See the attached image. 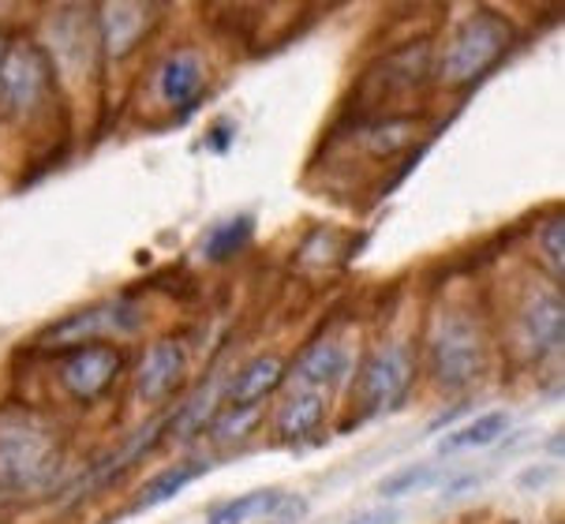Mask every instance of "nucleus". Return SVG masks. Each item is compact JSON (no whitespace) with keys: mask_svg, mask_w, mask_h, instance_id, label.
I'll list each match as a JSON object with an SVG mask.
<instances>
[{"mask_svg":"<svg viewBox=\"0 0 565 524\" xmlns=\"http://www.w3.org/2000/svg\"><path fill=\"white\" fill-rule=\"evenodd\" d=\"M4 42H8V38H4V34H0V56H4Z\"/></svg>","mask_w":565,"mask_h":524,"instance_id":"obj_27","label":"nucleus"},{"mask_svg":"<svg viewBox=\"0 0 565 524\" xmlns=\"http://www.w3.org/2000/svg\"><path fill=\"white\" fill-rule=\"evenodd\" d=\"M139 314L131 303H90V308H79L68 319H61L56 327H50L38 338V345L45 349H75V345H90V341H109V333L117 330H136Z\"/></svg>","mask_w":565,"mask_h":524,"instance_id":"obj_10","label":"nucleus"},{"mask_svg":"<svg viewBox=\"0 0 565 524\" xmlns=\"http://www.w3.org/2000/svg\"><path fill=\"white\" fill-rule=\"evenodd\" d=\"M430 68H435V61H430V45L412 42V45H405V50L390 53L386 61L371 72V83H379V94L382 98H390V94H405V90L424 87Z\"/></svg>","mask_w":565,"mask_h":524,"instance_id":"obj_17","label":"nucleus"},{"mask_svg":"<svg viewBox=\"0 0 565 524\" xmlns=\"http://www.w3.org/2000/svg\"><path fill=\"white\" fill-rule=\"evenodd\" d=\"M289 378V360L277 352H258L241 364L222 386V408H263Z\"/></svg>","mask_w":565,"mask_h":524,"instance_id":"obj_11","label":"nucleus"},{"mask_svg":"<svg viewBox=\"0 0 565 524\" xmlns=\"http://www.w3.org/2000/svg\"><path fill=\"white\" fill-rule=\"evenodd\" d=\"M397 521H401V510L397 506H379V510L356 513V517L344 521V524H397Z\"/></svg>","mask_w":565,"mask_h":524,"instance_id":"obj_26","label":"nucleus"},{"mask_svg":"<svg viewBox=\"0 0 565 524\" xmlns=\"http://www.w3.org/2000/svg\"><path fill=\"white\" fill-rule=\"evenodd\" d=\"M352 367H356L352 352L344 349L341 341L326 338V341H315V345H308L300 356L292 360L289 378H285V383H292L296 389H315V394H326V389H338L341 383H349Z\"/></svg>","mask_w":565,"mask_h":524,"instance_id":"obj_12","label":"nucleus"},{"mask_svg":"<svg viewBox=\"0 0 565 524\" xmlns=\"http://www.w3.org/2000/svg\"><path fill=\"white\" fill-rule=\"evenodd\" d=\"M510 427H513V416L505 413V408H487V413L457 419V424L443 435V442H438V457L491 450V446H498L505 435H510Z\"/></svg>","mask_w":565,"mask_h":524,"instance_id":"obj_16","label":"nucleus"},{"mask_svg":"<svg viewBox=\"0 0 565 524\" xmlns=\"http://www.w3.org/2000/svg\"><path fill=\"white\" fill-rule=\"evenodd\" d=\"M252 240H255V214H233L210 228V236L203 240V255L210 263H228L241 252H247Z\"/></svg>","mask_w":565,"mask_h":524,"instance_id":"obj_20","label":"nucleus"},{"mask_svg":"<svg viewBox=\"0 0 565 524\" xmlns=\"http://www.w3.org/2000/svg\"><path fill=\"white\" fill-rule=\"evenodd\" d=\"M535 255H540L547 278L554 285H562L565 278V217L562 214L543 217L540 228H535Z\"/></svg>","mask_w":565,"mask_h":524,"instance_id":"obj_22","label":"nucleus"},{"mask_svg":"<svg viewBox=\"0 0 565 524\" xmlns=\"http://www.w3.org/2000/svg\"><path fill=\"white\" fill-rule=\"evenodd\" d=\"M476 483H483V475L480 472H468V475H454V480L446 483V491H443V499L446 502H454V499H465L468 491H476Z\"/></svg>","mask_w":565,"mask_h":524,"instance_id":"obj_25","label":"nucleus"},{"mask_svg":"<svg viewBox=\"0 0 565 524\" xmlns=\"http://www.w3.org/2000/svg\"><path fill=\"white\" fill-rule=\"evenodd\" d=\"M53 61L31 34H12L0 56V109L12 120H31L53 94Z\"/></svg>","mask_w":565,"mask_h":524,"instance_id":"obj_5","label":"nucleus"},{"mask_svg":"<svg viewBox=\"0 0 565 524\" xmlns=\"http://www.w3.org/2000/svg\"><path fill=\"white\" fill-rule=\"evenodd\" d=\"M513 341L521 360L529 364H547L565 341V300L554 281H540L535 289L524 292L516 308Z\"/></svg>","mask_w":565,"mask_h":524,"instance_id":"obj_6","label":"nucleus"},{"mask_svg":"<svg viewBox=\"0 0 565 524\" xmlns=\"http://www.w3.org/2000/svg\"><path fill=\"white\" fill-rule=\"evenodd\" d=\"M98 45H105V53L113 61L128 56L136 45L147 38L150 26L158 23V8L154 4H105L98 15Z\"/></svg>","mask_w":565,"mask_h":524,"instance_id":"obj_14","label":"nucleus"},{"mask_svg":"<svg viewBox=\"0 0 565 524\" xmlns=\"http://www.w3.org/2000/svg\"><path fill=\"white\" fill-rule=\"evenodd\" d=\"M210 469H214V457H199V453L180 457V461L166 464V469L154 472L147 483H142L139 494H136V502L128 506V513H131V517H139V513H150V510L169 506V502L180 499V494H184L191 483L203 480Z\"/></svg>","mask_w":565,"mask_h":524,"instance_id":"obj_15","label":"nucleus"},{"mask_svg":"<svg viewBox=\"0 0 565 524\" xmlns=\"http://www.w3.org/2000/svg\"><path fill=\"white\" fill-rule=\"evenodd\" d=\"M61 435L45 416L26 408L0 413V491L31 494L53 480L61 469Z\"/></svg>","mask_w":565,"mask_h":524,"instance_id":"obj_2","label":"nucleus"},{"mask_svg":"<svg viewBox=\"0 0 565 524\" xmlns=\"http://www.w3.org/2000/svg\"><path fill=\"white\" fill-rule=\"evenodd\" d=\"M438 469H443V457H419V461H412V464H401L397 472H390L386 480L379 483V499L397 502V499H405V494L424 491L438 480Z\"/></svg>","mask_w":565,"mask_h":524,"instance_id":"obj_21","label":"nucleus"},{"mask_svg":"<svg viewBox=\"0 0 565 524\" xmlns=\"http://www.w3.org/2000/svg\"><path fill=\"white\" fill-rule=\"evenodd\" d=\"M128 364L120 345L113 341H90V345H75L61 356L56 367V383L64 386V394L79 405L102 402L113 386H117L120 371Z\"/></svg>","mask_w":565,"mask_h":524,"instance_id":"obj_7","label":"nucleus"},{"mask_svg":"<svg viewBox=\"0 0 565 524\" xmlns=\"http://www.w3.org/2000/svg\"><path fill=\"white\" fill-rule=\"evenodd\" d=\"M326 416H330L326 394H315V389H292V394L277 405V413L270 416L274 442L285 446V450H300V446H308L322 435Z\"/></svg>","mask_w":565,"mask_h":524,"instance_id":"obj_13","label":"nucleus"},{"mask_svg":"<svg viewBox=\"0 0 565 524\" xmlns=\"http://www.w3.org/2000/svg\"><path fill=\"white\" fill-rule=\"evenodd\" d=\"M191 367V352L180 338H158L154 345L142 352V360L136 364V402L142 405H166L169 397H177V389L184 386Z\"/></svg>","mask_w":565,"mask_h":524,"instance_id":"obj_9","label":"nucleus"},{"mask_svg":"<svg viewBox=\"0 0 565 524\" xmlns=\"http://www.w3.org/2000/svg\"><path fill=\"white\" fill-rule=\"evenodd\" d=\"M424 367L430 383L446 389V394H468L472 386H480L487 367H491L483 322L465 308L438 311L427 330Z\"/></svg>","mask_w":565,"mask_h":524,"instance_id":"obj_1","label":"nucleus"},{"mask_svg":"<svg viewBox=\"0 0 565 524\" xmlns=\"http://www.w3.org/2000/svg\"><path fill=\"white\" fill-rule=\"evenodd\" d=\"M419 136V120L412 117H379L371 124H363L360 131V147L375 158H394L401 150H408Z\"/></svg>","mask_w":565,"mask_h":524,"instance_id":"obj_19","label":"nucleus"},{"mask_svg":"<svg viewBox=\"0 0 565 524\" xmlns=\"http://www.w3.org/2000/svg\"><path fill=\"white\" fill-rule=\"evenodd\" d=\"M206 87H210V64L191 45H180V50H172L158 64V98L166 109H172L177 120H188L203 105Z\"/></svg>","mask_w":565,"mask_h":524,"instance_id":"obj_8","label":"nucleus"},{"mask_svg":"<svg viewBox=\"0 0 565 524\" xmlns=\"http://www.w3.org/2000/svg\"><path fill=\"white\" fill-rule=\"evenodd\" d=\"M233 139H236L233 120H217L214 128L206 131V147L214 150V154H228V147H233Z\"/></svg>","mask_w":565,"mask_h":524,"instance_id":"obj_24","label":"nucleus"},{"mask_svg":"<svg viewBox=\"0 0 565 524\" xmlns=\"http://www.w3.org/2000/svg\"><path fill=\"white\" fill-rule=\"evenodd\" d=\"M258 419H263V408H217L214 419L206 424V435L217 446H233L255 431Z\"/></svg>","mask_w":565,"mask_h":524,"instance_id":"obj_23","label":"nucleus"},{"mask_svg":"<svg viewBox=\"0 0 565 524\" xmlns=\"http://www.w3.org/2000/svg\"><path fill=\"white\" fill-rule=\"evenodd\" d=\"M419 375V356L408 341H382L352 367V408L356 419H375L405 405Z\"/></svg>","mask_w":565,"mask_h":524,"instance_id":"obj_4","label":"nucleus"},{"mask_svg":"<svg viewBox=\"0 0 565 524\" xmlns=\"http://www.w3.org/2000/svg\"><path fill=\"white\" fill-rule=\"evenodd\" d=\"M285 488H252L244 494H233V499H222L206 510V524H258L270 521L277 506L285 499Z\"/></svg>","mask_w":565,"mask_h":524,"instance_id":"obj_18","label":"nucleus"},{"mask_svg":"<svg viewBox=\"0 0 565 524\" xmlns=\"http://www.w3.org/2000/svg\"><path fill=\"white\" fill-rule=\"evenodd\" d=\"M513 42H516V26L510 19L502 12H491V8H476L472 15H465L449 31L443 56L435 61L438 83L449 90L476 87L487 72H494L505 61Z\"/></svg>","mask_w":565,"mask_h":524,"instance_id":"obj_3","label":"nucleus"}]
</instances>
